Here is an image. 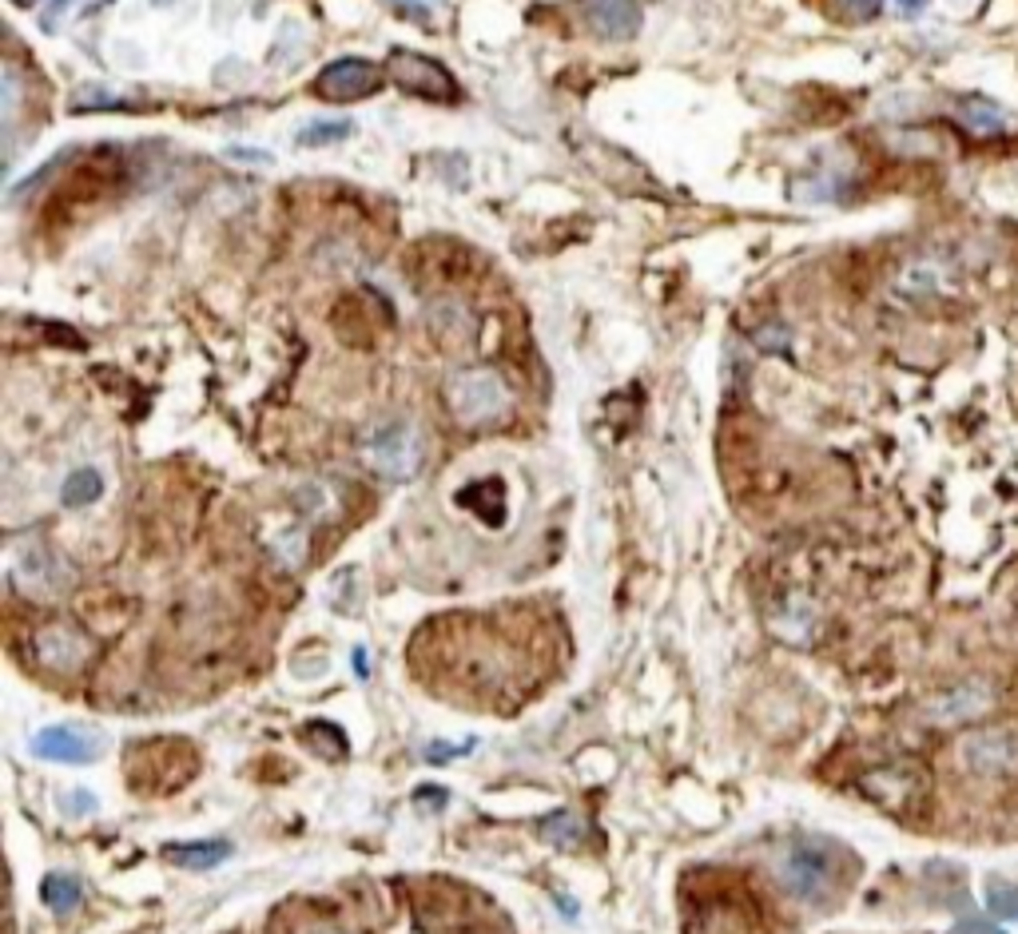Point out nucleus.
I'll use <instances>...</instances> for the list:
<instances>
[{
	"label": "nucleus",
	"instance_id": "f257e3e1",
	"mask_svg": "<svg viewBox=\"0 0 1018 934\" xmlns=\"http://www.w3.org/2000/svg\"><path fill=\"white\" fill-rule=\"evenodd\" d=\"M362 462L386 481L414 478L418 462H422L418 430L410 426L407 417H382V422H374V426L362 434Z\"/></svg>",
	"mask_w": 1018,
	"mask_h": 934
},
{
	"label": "nucleus",
	"instance_id": "f03ea898",
	"mask_svg": "<svg viewBox=\"0 0 1018 934\" xmlns=\"http://www.w3.org/2000/svg\"><path fill=\"white\" fill-rule=\"evenodd\" d=\"M9 581L28 601H56L72 584V573L68 561H60L45 541H17L9 549Z\"/></svg>",
	"mask_w": 1018,
	"mask_h": 934
},
{
	"label": "nucleus",
	"instance_id": "7ed1b4c3",
	"mask_svg": "<svg viewBox=\"0 0 1018 934\" xmlns=\"http://www.w3.org/2000/svg\"><path fill=\"white\" fill-rule=\"evenodd\" d=\"M776 875L792 898H800L807 907H820L835 887V859H832V852H824V847L796 843V847H787V852L780 855Z\"/></svg>",
	"mask_w": 1018,
	"mask_h": 934
},
{
	"label": "nucleus",
	"instance_id": "20e7f679",
	"mask_svg": "<svg viewBox=\"0 0 1018 934\" xmlns=\"http://www.w3.org/2000/svg\"><path fill=\"white\" fill-rule=\"evenodd\" d=\"M446 402H450L458 422L486 426V422H498L509 410V390L490 371H462L446 382Z\"/></svg>",
	"mask_w": 1018,
	"mask_h": 934
},
{
	"label": "nucleus",
	"instance_id": "39448f33",
	"mask_svg": "<svg viewBox=\"0 0 1018 934\" xmlns=\"http://www.w3.org/2000/svg\"><path fill=\"white\" fill-rule=\"evenodd\" d=\"M386 80L402 92L422 96V100H458V80L427 52L394 48L386 60Z\"/></svg>",
	"mask_w": 1018,
	"mask_h": 934
},
{
	"label": "nucleus",
	"instance_id": "423d86ee",
	"mask_svg": "<svg viewBox=\"0 0 1018 934\" xmlns=\"http://www.w3.org/2000/svg\"><path fill=\"white\" fill-rule=\"evenodd\" d=\"M574 12L601 40H633L645 24L640 0H574Z\"/></svg>",
	"mask_w": 1018,
	"mask_h": 934
},
{
	"label": "nucleus",
	"instance_id": "0eeeda50",
	"mask_svg": "<svg viewBox=\"0 0 1018 934\" xmlns=\"http://www.w3.org/2000/svg\"><path fill=\"white\" fill-rule=\"evenodd\" d=\"M379 80H382L379 65L362 60V56H343V60H334V65H326L323 72L315 76V92L323 96V100L346 104V100L371 96L374 88H379Z\"/></svg>",
	"mask_w": 1018,
	"mask_h": 934
},
{
	"label": "nucleus",
	"instance_id": "6e6552de",
	"mask_svg": "<svg viewBox=\"0 0 1018 934\" xmlns=\"http://www.w3.org/2000/svg\"><path fill=\"white\" fill-rule=\"evenodd\" d=\"M32 751L40 759H56V764H92L100 756V736L76 728V724H52V728H40L32 736Z\"/></svg>",
	"mask_w": 1018,
	"mask_h": 934
},
{
	"label": "nucleus",
	"instance_id": "1a4fd4ad",
	"mask_svg": "<svg viewBox=\"0 0 1018 934\" xmlns=\"http://www.w3.org/2000/svg\"><path fill=\"white\" fill-rule=\"evenodd\" d=\"M88 652H92L88 637H80L76 629H65V625H52V629H45L37 637V657L48 668H60V672H76L88 660Z\"/></svg>",
	"mask_w": 1018,
	"mask_h": 934
},
{
	"label": "nucleus",
	"instance_id": "9d476101",
	"mask_svg": "<svg viewBox=\"0 0 1018 934\" xmlns=\"http://www.w3.org/2000/svg\"><path fill=\"white\" fill-rule=\"evenodd\" d=\"M164 859L187 871H212L223 859H232V843L227 839H195V843H167Z\"/></svg>",
	"mask_w": 1018,
	"mask_h": 934
},
{
	"label": "nucleus",
	"instance_id": "9b49d317",
	"mask_svg": "<svg viewBox=\"0 0 1018 934\" xmlns=\"http://www.w3.org/2000/svg\"><path fill=\"white\" fill-rule=\"evenodd\" d=\"M967 764H971L975 771H1002L1007 764H1015V744H1010V736H1002V731H982V736H975V740H967Z\"/></svg>",
	"mask_w": 1018,
	"mask_h": 934
},
{
	"label": "nucleus",
	"instance_id": "f8f14e48",
	"mask_svg": "<svg viewBox=\"0 0 1018 934\" xmlns=\"http://www.w3.org/2000/svg\"><path fill=\"white\" fill-rule=\"evenodd\" d=\"M963 108V124L975 131V136H999V131L1010 128V116L999 108V104L982 100V96H971V100L959 104Z\"/></svg>",
	"mask_w": 1018,
	"mask_h": 934
},
{
	"label": "nucleus",
	"instance_id": "ddd939ff",
	"mask_svg": "<svg viewBox=\"0 0 1018 934\" xmlns=\"http://www.w3.org/2000/svg\"><path fill=\"white\" fill-rule=\"evenodd\" d=\"M100 493H104L100 470H92V465H80V470H72L65 478V490H60V498H65V505L80 509V505H92Z\"/></svg>",
	"mask_w": 1018,
	"mask_h": 934
},
{
	"label": "nucleus",
	"instance_id": "4468645a",
	"mask_svg": "<svg viewBox=\"0 0 1018 934\" xmlns=\"http://www.w3.org/2000/svg\"><path fill=\"white\" fill-rule=\"evenodd\" d=\"M40 895H45V903L56 911V915H72V911L84 903V891L72 875H48L45 887H40Z\"/></svg>",
	"mask_w": 1018,
	"mask_h": 934
},
{
	"label": "nucleus",
	"instance_id": "2eb2a0df",
	"mask_svg": "<svg viewBox=\"0 0 1018 934\" xmlns=\"http://www.w3.org/2000/svg\"><path fill=\"white\" fill-rule=\"evenodd\" d=\"M351 136H354L351 120H315L298 131V144H303V148H326V144H343V139H351Z\"/></svg>",
	"mask_w": 1018,
	"mask_h": 934
},
{
	"label": "nucleus",
	"instance_id": "dca6fc26",
	"mask_svg": "<svg viewBox=\"0 0 1018 934\" xmlns=\"http://www.w3.org/2000/svg\"><path fill=\"white\" fill-rule=\"evenodd\" d=\"M541 835L554 839L557 847H574V843L585 835V827L577 824V815H557V819H549V824L541 827Z\"/></svg>",
	"mask_w": 1018,
	"mask_h": 934
},
{
	"label": "nucleus",
	"instance_id": "f3484780",
	"mask_svg": "<svg viewBox=\"0 0 1018 934\" xmlns=\"http://www.w3.org/2000/svg\"><path fill=\"white\" fill-rule=\"evenodd\" d=\"M835 9H840L843 20H852V24H863V20H875L883 9V0H835Z\"/></svg>",
	"mask_w": 1018,
	"mask_h": 934
},
{
	"label": "nucleus",
	"instance_id": "a211bd4d",
	"mask_svg": "<svg viewBox=\"0 0 1018 934\" xmlns=\"http://www.w3.org/2000/svg\"><path fill=\"white\" fill-rule=\"evenodd\" d=\"M72 4H76V0H52V4H48V9H45V17H40V24H45V32H52V28H56V20H60V17H68V12H72Z\"/></svg>",
	"mask_w": 1018,
	"mask_h": 934
},
{
	"label": "nucleus",
	"instance_id": "6ab92c4d",
	"mask_svg": "<svg viewBox=\"0 0 1018 934\" xmlns=\"http://www.w3.org/2000/svg\"><path fill=\"white\" fill-rule=\"evenodd\" d=\"M399 9H407V12H414V17H430V9H434L438 0H394Z\"/></svg>",
	"mask_w": 1018,
	"mask_h": 934
},
{
	"label": "nucleus",
	"instance_id": "aec40b11",
	"mask_svg": "<svg viewBox=\"0 0 1018 934\" xmlns=\"http://www.w3.org/2000/svg\"><path fill=\"white\" fill-rule=\"evenodd\" d=\"M227 156H232V159H247V164H251V159H260V164H271V156H263V151H251V148H227Z\"/></svg>",
	"mask_w": 1018,
	"mask_h": 934
},
{
	"label": "nucleus",
	"instance_id": "412c9836",
	"mask_svg": "<svg viewBox=\"0 0 1018 934\" xmlns=\"http://www.w3.org/2000/svg\"><path fill=\"white\" fill-rule=\"evenodd\" d=\"M895 4H899L903 12H908V17H916V12H923L927 4H931V0H895Z\"/></svg>",
	"mask_w": 1018,
	"mask_h": 934
},
{
	"label": "nucleus",
	"instance_id": "4be33fe9",
	"mask_svg": "<svg viewBox=\"0 0 1018 934\" xmlns=\"http://www.w3.org/2000/svg\"><path fill=\"white\" fill-rule=\"evenodd\" d=\"M306 934H339V931H331V926H311Z\"/></svg>",
	"mask_w": 1018,
	"mask_h": 934
},
{
	"label": "nucleus",
	"instance_id": "5701e85b",
	"mask_svg": "<svg viewBox=\"0 0 1018 934\" xmlns=\"http://www.w3.org/2000/svg\"><path fill=\"white\" fill-rule=\"evenodd\" d=\"M12 4H20V9H32V4H37V0H12Z\"/></svg>",
	"mask_w": 1018,
	"mask_h": 934
}]
</instances>
